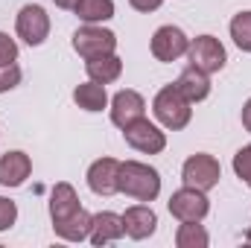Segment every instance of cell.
I'll return each mask as SVG.
<instances>
[{
  "label": "cell",
  "mask_w": 251,
  "mask_h": 248,
  "mask_svg": "<svg viewBox=\"0 0 251 248\" xmlns=\"http://www.w3.org/2000/svg\"><path fill=\"white\" fill-rule=\"evenodd\" d=\"M193 102H190L187 97L176 88V82L173 85H164L158 94H155V99H152V114H155V120L164 125V128H170V131H181V128H187L190 117H193V108H190Z\"/></svg>",
  "instance_id": "7a4b0ae2"
},
{
  "label": "cell",
  "mask_w": 251,
  "mask_h": 248,
  "mask_svg": "<svg viewBox=\"0 0 251 248\" xmlns=\"http://www.w3.org/2000/svg\"><path fill=\"white\" fill-rule=\"evenodd\" d=\"M210 237L204 231V225L199 222H181L176 231V246L178 248H207Z\"/></svg>",
  "instance_id": "44dd1931"
},
{
  "label": "cell",
  "mask_w": 251,
  "mask_h": 248,
  "mask_svg": "<svg viewBox=\"0 0 251 248\" xmlns=\"http://www.w3.org/2000/svg\"><path fill=\"white\" fill-rule=\"evenodd\" d=\"M123 137L134 152H143V155H158V152L167 149V131L161 125L149 123L146 117H140V120L126 125Z\"/></svg>",
  "instance_id": "9c48e42d"
},
{
  "label": "cell",
  "mask_w": 251,
  "mask_h": 248,
  "mask_svg": "<svg viewBox=\"0 0 251 248\" xmlns=\"http://www.w3.org/2000/svg\"><path fill=\"white\" fill-rule=\"evenodd\" d=\"M176 88L187 97L190 102H201V99H207V97H210V79H207V73L196 70L193 64H187V67L178 73Z\"/></svg>",
  "instance_id": "e0dca14e"
},
{
  "label": "cell",
  "mask_w": 251,
  "mask_h": 248,
  "mask_svg": "<svg viewBox=\"0 0 251 248\" xmlns=\"http://www.w3.org/2000/svg\"><path fill=\"white\" fill-rule=\"evenodd\" d=\"M73 50L88 62V59H97V56H105V53H114L117 50V35L100 24H85L73 32Z\"/></svg>",
  "instance_id": "3957f363"
},
{
  "label": "cell",
  "mask_w": 251,
  "mask_h": 248,
  "mask_svg": "<svg viewBox=\"0 0 251 248\" xmlns=\"http://www.w3.org/2000/svg\"><path fill=\"white\" fill-rule=\"evenodd\" d=\"M32 175V161L26 152L12 149L0 155V187H21Z\"/></svg>",
  "instance_id": "4fadbf2b"
},
{
  "label": "cell",
  "mask_w": 251,
  "mask_h": 248,
  "mask_svg": "<svg viewBox=\"0 0 251 248\" xmlns=\"http://www.w3.org/2000/svg\"><path fill=\"white\" fill-rule=\"evenodd\" d=\"M234 173H237V178H240L243 184L251 187V143L243 146V149L234 155Z\"/></svg>",
  "instance_id": "603a6c76"
},
{
  "label": "cell",
  "mask_w": 251,
  "mask_h": 248,
  "mask_svg": "<svg viewBox=\"0 0 251 248\" xmlns=\"http://www.w3.org/2000/svg\"><path fill=\"white\" fill-rule=\"evenodd\" d=\"M117 190L134 201H155L161 193V173L143 161H120Z\"/></svg>",
  "instance_id": "6da1fadb"
},
{
  "label": "cell",
  "mask_w": 251,
  "mask_h": 248,
  "mask_svg": "<svg viewBox=\"0 0 251 248\" xmlns=\"http://www.w3.org/2000/svg\"><path fill=\"white\" fill-rule=\"evenodd\" d=\"M231 38H234V44L243 53H251V12L234 15V21H231Z\"/></svg>",
  "instance_id": "7402d4cb"
},
{
  "label": "cell",
  "mask_w": 251,
  "mask_h": 248,
  "mask_svg": "<svg viewBox=\"0 0 251 248\" xmlns=\"http://www.w3.org/2000/svg\"><path fill=\"white\" fill-rule=\"evenodd\" d=\"M123 228L131 240H149L158 231V216L149 204H131L123 213Z\"/></svg>",
  "instance_id": "7c38bea8"
},
{
  "label": "cell",
  "mask_w": 251,
  "mask_h": 248,
  "mask_svg": "<svg viewBox=\"0 0 251 248\" xmlns=\"http://www.w3.org/2000/svg\"><path fill=\"white\" fill-rule=\"evenodd\" d=\"M187 59L196 70H201V73H207V76L219 73V70L225 67V62H228L222 41L213 38V35H199V38H193L190 47H187Z\"/></svg>",
  "instance_id": "8992f818"
},
{
  "label": "cell",
  "mask_w": 251,
  "mask_h": 248,
  "mask_svg": "<svg viewBox=\"0 0 251 248\" xmlns=\"http://www.w3.org/2000/svg\"><path fill=\"white\" fill-rule=\"evenodd\" d=\"M128 6H131V9H137V12H143V15H149V12L161 9V6H164V0H128Z\"/></svg>",
  "instance_id": "4316f807"
},
{
  "label": "cell",
  "mask_w": 251,
  "mask_h": 248,
  "mask_svg": "<svg viewBox=\"0 0 251 248\" xmlns=\"http://www.w3.org/2000/svg\"><path fill=\"white\" fill-rule=\"evenodd\" d=\"M170 213L178 219V222H201L210 210V201H207V193L204 190H196V187H181L170 196L167 201Z\"/></svg>",
  "instance_id": "52a82bcc"
},
{
  "label": "cell",
  "mask_w": 251,
  "mask_h": 248,
  "mask_svg": "<svg viewBox=\"0 0 251 248\" xmlns=\"http://www.w3.org/2000/svg\"><path fill=\"white\" fill-rule=\"evenodd\" d=\"M187 47H190L187 32H184L181 26H173V24L158 26L155 35H152V41H149L152 56H155L158 62H164V64L178 62L181 56H187Z\"/></svg>",
  "instance_id": "ba28073f"
},
{
  "label": "cell",
  "mask_w": 251,
  "mask_h": 248,
  "mask_svg": "<svg viewBox=\"0 0 251 248\" xmlns=\"http://www.w3.org/2000/svg\"><path fill=\"white\" fill-rule=\"evenodd\" d=\"M73 12L82 24H105L114 18V0H79Z\"/></svg>",
  "instance_id": "ffe728a7"
},
{
  "label": "cell",
  "mask_w": 251,
  "mask_h": 248,
  "mask_svg": "<svg viewBox=\"0 0 251 248\" xmlns=\"http://www.w3.org/2000/svg\"><path fill=\"white\" fill-rule=\"evenodd\" d=\"M79 207H82V204H79V196H76L73 184L59 181V184L53 187V193H50V219H53V225L70 219Z\"/></svg>",
  "instance_id": "9a60e30c"
},
{
  "label": "cell",
  "mask_w": 251,
  "mask_h": 248,
  "mask_svg": "<svg viewBox=\"0 0 251 248\" xmlns=\"http://www.w3.org/2000/svg\"><path fill=\"white\" fill-rule=\"evenodd\" d=\"M0 62H18V44L9 32H0Z\"/></svg>",
  "instance_id": "484cf974"
},
{
  "label": "cell",
  "mask_w": 251,
  "mask_h": 248,
  "mask_svg": "<svg viewBox=\"0 0 251 248\" xmlns=\"http://www.w3.org/2000/svg\"><path fill=\"white\" fill-rule=\"evenodd\" d=\"M246 243H251V231H249V234H246Z\"/></svg>",
  "instance_id": "f546056e"
},
{
  "label": "cell",
  "mask_w": 251,
  "mask_h": 248,
  "mask_svg": "<svg viewBox=\"0 0 251 248\" xmlns=\"http://www.w3.org/2000/svg\"><path fill=\"white\" fill-rule=\"evenodd\" d=\"M91 225H94V216H91L85 207H79L70 219L56 222V225H53V231H56V237H59V240H67V243H82V240H88V237H91Z\"/></svg>",
  "instance_id": "ac0fdd59"
},
{
  "label": "cell",
  "mask_w": 251,
  "mask_h": 248,
  "mask_svg": "<svg viewBox=\"0 0 251 248\" xmlns=\"http://www.w3.org/2000/svg\"><path fill=\"white\" fill-rule=\"evenodd\" d=\"M117 173H120V161L117 158H100L88 167V187L97 196H114L117 190Z\"/></svg>",
  "instance_id": "8fae6325"
},
{
  "label": "cell",
  "mask_w": 251,
  "mask_h": 248,
  "mask_svg": "<svg viewBox=\"0 0 251 248\" xmlns=\"http://www.w3.org/2000/svg\"><path fill=\"white\" fill-rule=\"evenodd\" d=\"M21 85V67L15 62H0V94Z\"/></svg>",
  "instance_id": "cb8c5ba5"
},
{
  "label": "cell",
  "mask_w": 251,
  "mask_h": 248,
  "mask_svg": "<svg viewBox=\"0 0 251 248\" xmlns=\"http://www.w3.org/2000/svg\"><path fill=\"white\" fill-rule=\"evenodd\" d=\"M243 128H246V131L251 134V99L246 102V105H243Z\"/></svg>",
  "instance_id": "83f0119b"
},
{
  "label": "cell",
  "mask_w": 251,
  "mask_h": 248,
  "mask_svg": "<svg viewBox=\"0 0 251 248\" xmlns=\"http://www.w3.org/2000/svg\"><path fill=\"white\" fill-rule=\"evenodd\" d=\"M15 32H18V38L24 44L41 47L47 41V35H50V15H47V9L38 6V3L21 6L18 18H15Z\"/></svg>",
  "instance_id": "277c9868"
},
{
  "label": "cell",
  "mask_w": 251,
  "mask_h": 248,
  "mask_svg": "<svg viewBox=\"0 0 251 248\" xmlns=\"http://www.w3.org/2000/svg\"><path fill=\"white\" fill-rule=\"evenodd\" d=\"M53 3H56L59 9H70V12H73V6H76L79 0H53Z\"/></svg>",
  "instance_id": "f1b7e54d"
},
{
  "label": "cell",
  "mask_w": 251,
  "mask_h": 248,
  "mask_svg": "<svg viewBox=\"0 0 251 248\" xmlns=\"http://www.w3.org/2000/svg\"><path fill=\"white\" fill-rule=\"evenodd\" d=\"M18 222V204L6 196H0V231H9Z\"/></svg>",
  "instance_id": "d4e9b609"
},
{
  "label": "cell",
  "mask_w": 251,
  "mask_h": 248,
  "mask_svg": "<svg viewBox=\"0 0 251 248\" xmlns=\"http://www.w3.org/2000/svg\"><path fill=\"white\" fill-rule=\"evenodd\" d=\"M126 237V228H123V216L111 213V210H100L94 213V225H91V243L94 246H111L117 240Z\"/></svg>",
  "instance_id": "5bb4252c"
},
{
  "label": "cell",
  "mask_w": 251,
  "mask_h": 248,
  "mask_svg": "<svg viewBox=\"0 0 251 248\" xmlns=\"http://www.w3.org/2000/svg\"><path fill=\"white\" fill-rule=\"evenodd\" d=\"M73 102H76L82 111H91V114L102 111V108L108 105L105 85H100V82H94V79H88V82L76 85V88H73Z\"/></svg>",
  "instance_id": "d6986e66"
},
{
  "label": "cell",
  "mask_w": 251,
  "mask_h": 248,
  "mask_svg": "<svg viewBox=\"0 0 251 248\" xmlns=\"http://www.w3.org/2000/svg\"><path fill=\"white\" fill-rule=\"evenodd\" d=\"M85 73L88 79L100 82V85H111L123 76V59L117 53H105V56H97V59H88L85 62Z\"/></svg>",
  "instance_id": "2e32d148"
},
{
  "label": "cell",
  "mask_w": 251,
  "mask_h": 248,
  "mask_svg": "<svg viewBox=\"0 0 251 248\" xmlns=\"http://www.w3.org/2000/svg\"><path fill=\"white\" fill-rule=\"evenodd\" d=\"M219 178H222V167H219V161H216L213 155H207V152L190 155L187 161H184V167H181V181L187 187L204 190V193L219 184Z\"/></svg>",
  "instance_id": "5b68a950"
},
{
  "label": "cell",
  "mask_w": 251,
  "mask_h": 248,
  "mask_svg": "<svg viewBox=\"0 0 251 248\" xmlns=\"http://www.w3.org/2000/svg\"><path fill=\"white\" fill-rule=\"evenodd\" d=\"M143 114H146V99L137 91L123 88V91L114 94V99H111V123L117 128H126L128 123L140 120Z\"/></svg>",
  "instance_id": "30bf717a"
}]
</instances>
